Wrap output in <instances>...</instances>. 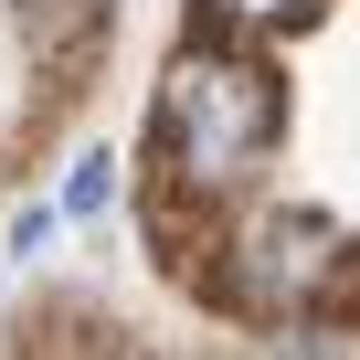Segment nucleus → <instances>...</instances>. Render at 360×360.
Listing matches in <instances>:
<instances>
[{"mask_svg":"<svg viewBox=\"0 0 360 360\" xmlns=\"http://www.w3.org/2000/svg\"><path fill=\"white\" fill-rule=\"evenodd\" d=\"M202 11H212L223 32H286V22L318 11V0H202Z\"/></svg>","mask_w":360,"mask_h":360,"instance_id":"nucleus-3","label":"nucleus"},{"mask_svg":"<svg viewBox=\"0 0 360 360\" xmlns=\"http://www.w3.org/2000/svg\"><path fill=\"white\" fill-rule=\"evenodd\" d=\"M339 233L318 223V212H265V223H244V244H233V307H255V318H297V307H318L328 297V276H339Z\"/></svg>","mask_w":360,"mask_h":360,"instance_id":"nucleus-2","label":"nucleus"},{"mask_svg":"<svg viewBox=\"0 0 360 360\" xmlns=\"http://www.w3.org/2000/svg\"><path fill=\"white\" fill-rule=\"evenodd\" d=\"M106 202H117V169H106V159H85V169L64 180V212H106Z\"/></svg>","mask_w":360,"mask_h":360,"instance_id":"nucleus-4","label":"nucleus"},{"mask_svg":"<svg viewBox=\"0 0 360 360\" xmlns=\"http://www.w3.org/2000/svg\"><path fill=\"white\" fill-rule=\"evenodd\" d=\"M286 138V85L255 64V53H223V43H191L169 53L159 75V159L180 191H233V180H255Z\"/></svg>","mask_w":360,"mask_h":360,"instance_id":"nucleus-1","label":"nucleus"}]
</instances>
